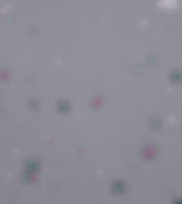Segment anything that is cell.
Listing matches in <instances>:
<instances>
[{"mask_svg": "<svg viewBox=\"0 0 182 204\" xmlns=\"http://www.w3.org/2000/svg\"><path fill=\"white\" fill-rule=\"evenodd\" d=\"M114 190H115L116 192H122V191H124V185L121 184V183L115 184V186H114Z\"/></svg>", "mask_w": 182, "mask_h": 204, "instance_id": "obj_2", "label": "cell"}, {"mask_svg": "<svg viewBox=\"0 0 182 204\" xmlns=\"http://www.w3.org/2000/svg\"><path fill=\"white\" fill-rule=\"evenodd\" d=\"M38 167H39L38 163H36V162H33V161L28 164V170H29L30 172H35V171L38 169Z\"/></svg>", "mask_w": 182, "mask_h": 204, "instance_id": "obj_1", "label": "cell"}]
</instances>
